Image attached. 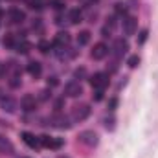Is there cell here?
I'll return each mask as SVG.
<instances>
[{
  "label": "cell",
  "mask_w": 158,
  "mask_h": 158,
  "mask_svg": "<svg viewBox=\"0 0 158 158\" xmlns=\"http://www.w3.org/2000/svg\"><path fill=\"white\" fill-rule=\"evenodd\" d=\"M90 85H92V88H96V90H103L107 85H109V76L107 74H94L92 77H90Z\"/></svg>",
  "instance_id": "cell-1"
},
{
  "label": "cell",
  "mask_w": 158,
  "mask_h": 158,
  "mask_svg": "<svg viewBox=\"0 0 158 158\" xmlns=\"http://www.w3.org/2000/svg\"><path fill=\"white\" fill-rule=\"evenodd\" d=\"M79 142L88 145V147H94V145H98V134L94 131H83L79 134Z\"/></svg>",
  "instance_id": "cell-2"
},
{
  "label": "cell",
  "mask_w": 158,
  "mask_h": 158,
  "mask_svg": "<svg viewBox=\"0 0 158 158\" xmlns=\"http://www.w3.org/2000/svg\"><path fill=\"white\" fill-rule=\"evenodd\" d=\"M64 94L68 96V98H77L83 94V86L79 85L77 81H70L66 86H64Z\"/></svg>",
  "instance_id": "cell-3"
},
{
  "label": "cell",
  "mask_w": 158,
  "mask_h": 158,
  "mask_svg": "<svg viewBox=\"0 0 158 158\" xmlns=\"http://www.w3.org/2000/svg\"><path fill=\"white\" fill-rule=\"evenodd\" d=\"M136 28H138V20L134 17H125L123 19V31H125V35H134Z\"/></svg>",
  "instance_id": "cell-4"
},
{
  "label": "cell",
  "mask_w": 158,
  "mask_h": 158,
  "mask_svg": "<svg viewBox=\"0 0 158 158\" xmlns=\"http://www.w3.org/2000/svg\"><path fill=\"white\" fill-rule=\"evenodd\" d=\"M90 114V107L88 105H79V107H74V112H72V118L76 121H83V119L88 118Z\"/></svg>",
  "instance_id": "cell-5"
},
{
  "label": "cell",
  "mask_w": 158,
  "mask_h": 158,
  "mask_svg": "<svg viewBox=\"0 0 158 158\" xmlns=\"http://www.w3.org/2000/svg\"><path fill=\"white\" fill-rule=\"evenodd\" d=\"M20 107H22V110H26V112H31V110H35V107H37V101H35V98H33L31 94H26V96L22 98V101H20Z\"/></svg>",
  "instance_id": "cell-6"
},
{
  "label": "cell",
  "mask_w": 158,
  "mask_h": 158,
  "mask_svg": "<svg viewBox=\"0 0 158 158\" xmlns=\"http://www.w3.org/2000/svg\"><path fill=\"white\" fill-rule=\"evenodd\" d=\"M107 53H109V46L105 42H98L94 46V50H92V57L94 59H103V57H107Z\"/></svg>",
  "instance_id": "cell-7"
},
{
  "label": "cell",
  "mask_w": 158,
  "mask_h": 158,
  "mask_svg": "<svg viewBox=\"0 0 158 158\" xmlns=\"http://www.w3.org/2000/svg\"><path fill=\"white\" fill-rule=\"evenodd\" d=\"M22 140H24V143H26L28 147H31V149H37L40 145V140L35 134H31V132H22Z\"/></svg>",
  "instance_id": "cell-8"
},
{
  "label": "cell",
  "mask_w": 158,
  "mask_h": 158,
  "mask_svg": "<svg viewBox=\"0 0 158 158\" xmlns=\"http://www.w3.org/2000/svg\"><path fill=\"white\" fill-rule=\"evenodd\" d=\"M0 105H2V109H4L6 112H13V110L17 109V101H15L13 98H9V96H4V98L0 99Z\"/></svg>",
  "instance_id": "cell-9"
},
{
  "label": "cell",
  "mask_w": 158,
  "mask_h": 158,
  "mask_svg": "<svg viewBox=\"0 0 158 158\" xmlns=\"http://www.w3.org/2000/svg\"><path fill=\"white\" fill-rule=\"evenodd\" d=\"M9 20L15 22V24H20V22L26 20V13L20 11V9H11V11H9Z\"/></svg>",
  "instance_id": "cell-10"
},
{
  "label": "cell",
  "mask_w": 158,
  "mask_h": 158,
  "mask_svg": "<svg viewBox=\"0 0 158 158\" xmlns=\"http://www.w3.org/2000/svg\"><path fill=\"white\" fill-rule=\"evenodd\" d=\"M28 74L30 76H33V77H39L40 76V72H42V66H40V63L39 61H31V63H28Z\"/></svg>",
  "instance_id": "cell-11"
},
{
  "label": "cell",
  "mask_w": 158,
  "mask_h": 158,
  "mask_svg": "<svg viewBox=\"0 0 158 158\" xmlns=\"http://www.w3.org/2000/svg\"><path fill=\"white\" fill-rule=\"evenodd\" d=\"M70 42V33L68 31H59L57 33V37H55V46H59V48H63V46H66Z\"/></svg>",
  "instance_id": "cell-12"
},
{
  "label": "cell",
  "mask_w": 158,
  "mask_h": 158,
  "mask_svg": "<svg viewBox=\"0 0 158 158\" xmlns=\"http://www.w3.org/2000/svg\"><path fill=\"white\" fill-rule=\"evenodd\" d=\"M114 50H116L118 55H125L127 50H129V42H127L125 39H118L116 42H114Z\"/></svg>",
  "instance_id": "cell-13"
},
{
  "label": "cell",
  "mask_w": 158,
  "mask_h": 158,
  "mask_svg": "<svg viewBox=\"0 0 158 158\" xmlns=\"http://www.w3.org/2000/svg\"><path fill=\"white\" fill-rule=\"evenodd\" d=\"M52 123H53L55 127H59V129H68V127H70L68 119L64 118V116H55V118H52Z\"/></svg>",
  "instance_id": "cell-14"
},
{
  "label": "cell",
  "mask_w": 158,
  "mask_h": 158,
  "mask_svg": "<svg viewBox=\"0 0 158 158\" xmlns=\"http://www.w3.org/2000/svg\"><path fill=\"white\" fill-rule=\"evenodd\" d=\"M68 20H70L72 24H79V22L83 20V13H81L79 9H72V11L68 13Z\"/></svg>",
  "instance_id": "cell-15"
},
{
  "label": "cell",
  "mask_w": 158,
  "mask_h": 158,
  "mask_svg": "<svg viewBox=\"0 0 158 158\" xmlns=\"http://www.w3.org/2000/svg\"><path fill=\"white\" fill-rule=\"evenodd\" d=\"M30 48H31V46H30V42H26V40H20L19 44H15V50H17L19 53H22V55H26V53L30 52Z\"/></svg>",
  "instance_id": "cell-16"
},
{
  "label": "cell",
  "mask_w": 158,
  "mask_h": 158,
  "mask_svg": "<svg viewBox=\"0 0 158 158\" xmlns=\"http://www.w3.org/2000/svg\"><path fill=\"white\" fill-rule=\"evenodd\" d=\"M88 40H90V31H81V33L77 35V44L79 46L88 44Z\"/></svg>",
  "instance_id": "cell-17"
},
{
  "label": "cell",
  "mask_w": 158,
  "mask_h": 158,
  "mask_svg": "<svg viewBox=\"0 0 158 158\" xmlns=\"http://www.w3.org/2000/svg\"><path fill=\"white\" fill-rule=\"evenodd\" d=\"M0 149H2V151H7V153H11V151H13V145H11V143H9L6 138H0Z\"/></svg>",
  "instance_id": "cell-18"
},
{
  "label": "cell",
  "mask_w": 158,
  "mask_h": 158,
  "mask_svg": "<svg viewBox=\"0 0 158 158\" xmlns=\"http://www.w3.org/2000/svg\"><path fill=\"white\" fill-rule=\"evenodd\" d=\"M127 64H129V68H136V66L140 64V57H138V55H131L129 61H127Z\"/></svg>",
  "instance_id": "cell-19"
},
{
  "label": "cell",
  "mask_w": 158,
  "mask_h": 158,
  "mask_svg": "<svg viewBox=\"0 0 158 158\" xmlns=\"http://www.w3.org/2000/svg\"><path fill=\"white\" fill-rule=\"evenodd\" d=\"M50 48H52V44H50L48 40H40V42H39V50L42 52V53H48V52H50Z\"/></svg>",
  "instance_id": "cell-20"
},
{
  "label": "cell",
  "mask_w": 158,
  "mask_h": 158,
  "mask_svg": "<svg viewBox=\"0 0 158 158\" xmlns=\"http://www.w3.org/2000/svg\"><path fill=\"white\" fill-rule=\"evenodd\" d=\"M40 145H44V147H52V142H53V138H50V136H40Z\"/></svg>",
  "instance_id": "cell-21"
},
{
  "label": "cell",
  "mask_w": 158,
  "mask_h": 158,
  "mask_svg": "<svg viewBox=\"0 0 158 158\" xmlns=\"http://www.w3.org/2000/svg\"><path fill=\"white\" fill-rule=\"evenodd\" d=\"M116 13H118V15H125V13H127V6H125L123 2H118V4H116Z\"/></svg>",
  "instance_id": "cell-22"
},
{
  "label": "cell",
  "mask_w": 158,
  "mask_h": 158,
  "mask_svg": "<svg viewBox=\"0 0 158 158\" xmlns=\"http://www.w3.org/2000/svg\"><path fill=\"white\" fill-rule=\"evenodd\" d=\"M147 35H149V31H147V30H142V31H140V37H138V44H143V42L147 40Z\"/></svg>",
  "instance_id": "cell-23"
},
{
  "label": "cell",
  "mask_w": 158,
  "mask_h": 158,
  "mask_svg": "<svg viewBox=\"0 0 158 158\" xmlns=\"http://www.w3.org/2000/svg\"><path fill=\"white\" fill-rule=\"evenodd\" d=\"M63 145V138H53V142H52V147L50 149H59Z\"/></svg>",
  "instance_id": "cell-24"
},
{
  "label": "cell",
  "mask_w": 158,
  "mask_h": 158,
  "mask_svg": "<svg viewBox=\"0 0 158 158\" xmlns=\"http://www.w3.org/2000/svg\"><path fill=\"white\" fill-rule=\"evenodd\" d=\"M4 46H9V48H11V46H15V40H13L11 35H6V37H4Z\"/></svg>",
  "instance_id": "cell-25"
},
{
  "label": "cell",
  "mask_w": 158,
  "mask_h": 158,
  "mask_svg": "<svg viewBox=\"0 0 158 158\" xmlns=\"http://www.w3.org/2000/svg\"><path fill=\"white\" fill-rule=\"evenodd\" d=\"M105 127H107L109 131H112V129H114V118H107L105 119Z\"/></svg>",
  "instance_id": "cell-26"
},
{
  "label": "cell",
  "mask_w": 158,
  "mask_h": 158,
  "mask_svg": "<svg viewBox=\"0 0 158 158\" xmlns=\"http://www.w3.org/2000/svg\"><path fill=\"white\" fill-rule=\"evenodd\" d=\"M116 107H118V99L112 98V99L109 101V110H116Z\"/></svg>",
  "instance_id": "cell-27"
},
{
  "label": "cell",
  "mask_w": 158,
  "mask_h": 158,
  "mask_svg": "<svg viewBox=\"0 0 158 158\" xmlns=\"http://www.w3.org/2000/svg\"><path fill=\"white\" fill-rule=\"evenodd\" d=\"M9 85H11V86H13V88H17V86H19V85H20V79L17 77V76H15V77L11 79V81H9Z\"/></svg>",
  "instance_id": "cell-28"
},
{
  "label": "cell",
  "mask_w": 158,
  "mask_h": 158,
  "mask_svg": "<svg viewBox=\"0 0 158 158\" xmlns=\"http://www.w3.org/2000/svg\"><path fill=\"white\" fill-rule=\"evenodd\" d=\"M50 4H53L55 9H61V7H63V2H61V0H50Z\"/></svg>",
  "instance_id": "cell-29"
},
{
  "label": "cell",
  "mask_w": 158,
  "mask_h": 158,
  "mask_svg": "<svg viewBox=\"0 0 158 158\" xmlns=\"http://www.w3.org/2000/svg\"><path fill=\"white\" fill-rule=\"evenodd\" d=\"M57 83H59V81H57V77H50V79H48V86H55Z\"/></svg>",
  "instance_id": "cell-30"
},
{
  "label": "cell",
  "mask_w": 158,
  "mask_h": 158,
  "mask_svg": "<svg viewBox=\"0 0 158 158\" xmlns=\"http://www.w3.org/2000/svg\"><path fill=\"white\" fill-rule=\"evenodd\" d=\"M101 98H103V90H96V96H94V99H96V101H99Z\"/></svg>",
  "instance_id": "cell-31"
},
{
  "label": "cell",
  "mask_w": 158,
  "mask_h": 158,
  "mask_svg": "<svg viewBox=\"0 0 158 158\" xmlns=\"http://www.w3.org/2000/svg\"><path fill=\"white\" fill-rule=\"evenodd\" d=\"M76 77H85V70L83 68H79V70H76V74H74Z\"/></svg>",
  "instance_id": "cell-32"
},
{
  "label": "cell",
  "mask_w": 158,
  "mask_h": 158,
  "mask_svg": "<svg viewBox=\"0 0 158 158\" xmlns=\"http://www.w3.org/2000/svg\"><path fill=\"white\" fill-rule=\"evenodd\" d=\"M61 109H63V99L55 101V110H61Z\"/></svg>",
  "instance_id": "cell-33"
},
{
  "label": "cell",
  "mask_w": 158,
  "mask_h": 158,
  "mask_svg": "<svg viewBox=\"0 0 158 158\" xmlns=\"http://www.w3.org/2000/svg\"><path fill=\"white\" fill-rule=\"evenodd\" d=\"M40 94H42V96H40V99H48V98H50V96H48V94H50L48 90H44V92H40Z\"/></svg>",
  "instance_id": "cell-34"
},
{
  "label": "cell",
  "mask_w": 158,
  "mask_h": 158,
  "mask_svg": "<svg viewBox=\"0 0 158 158\" xmlns=\"http://www.w3.org/2000/svg\"><path fill=\"white\" fill-rule=\"evenodd\" d=\"M86 2H88V4H96L98 0H86Z\"/></svg>",
  "instance_id": "cell-35"
},
{
  "label": "cell",
  "mask_w": 158,
  "mask_h": 158,
  "mask_svg": "<svg viewBox=\"0 0 158 158\" xmlns=\"http://www.w3.org/2000/svg\"><path fill=\"white\" fill-rule=\"evenodd\" d=\"M2 98H4V96H2V90H0V99H2Z\"/></svg>",
  "instance_id": "cell-36"
},
{
  "label": "cell",
  "mask_w": 158,
  "mask_h": 158,
  "mask_svg": "<svg viewBox=\"0 0 158 158\" xmlns=\"http://www.w3.org/2000/svg\"><path fill=\"white\" fill-rule=\"evenodd\" d=\"M59 158H68V156H59Z\"/></svg>",
  "instance_id": "cell-37"
}]
</instances>
